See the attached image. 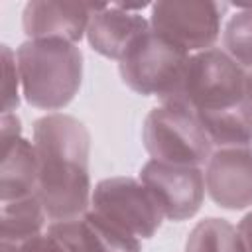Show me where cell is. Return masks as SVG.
Here are the masks:
<instances>
[{
  "label": "cell",
  "instance_id": "3",
  "mask_svg": "<svg viewBox=\"0 0 252 252\" xmlns=\"http://www.w3.org/2000/svg\"><path fill=\"white\" fill-rule=\"evenodd\" d=\"M246 69L224 49L213 47L189 55L175 91L161 100L179 104L193 112H217L236 108L244 102Z\"/></svg>",
  "mask_w": 252,
  "mask_h": 252
},
{
  "label": "cell",
  "instance_id": "16",
  "mask_svg": "<svg viewBox=\"0 0 252 252\" xmlns=\"http://www.w3.org/2000/svg\"><path fill=\"white\" fill-rule=\"evenodd\" d=\"M224 51L242 67L252 69V6H238L222 30Z\"/></svg>",
  "mask_w": 252,
  "mask_h": 252
},
{
  "label": "cell",
  "instance_id": "21",
  "mask_svg": "<svg viewBox=\"0 0 252 252\" xmlns=\"http://www.w3.org/2000/svg\"><path fill=\"white\" fill-rule=\"evenodd\" d=\"M250 118H252V116H250Z\"/></svg>",
  "mask_w": 252,
  "mask_h": 252
},
{
  "label": "cell",
  "instance_id": "6",
  "mask_svg": "<svg viewBox=\"0 0 252 252\" xmlns=\"http://www.w3.org/2000/svg\"><path fill=\"white\" fill-rule=\"evenodd\" d=\"M91 209L136 238H152L165 219L150 189L140 179L124 175L98 181Z\"/></svg>",
  "mask_w": 252,
  "mask_h": 252
},
{
  "label": "cell",
  "instance_id": "14",
  "mask_svg": "<svg viewBox=\"0 0 252 252\" xmlns=\"http://www.w3.org/2000/svg\"><path fill=\"white\" fill-rule=\"evenodd\" d=\"M197 114V112H195ZM213 148L252 146V118L244 106L197 114Z\"/></svg>",
  "mask_w": 252,
  "mask_h": 252
},
{
  "label": "cell",
  "instance_id": "2",
  "mask_svg": "<svg viewBox=\"0 0 252 252\" xmlns=\"http://www.w3.org/2000/svg\"><path fill=\"white\" fill-rule=\"evenodd\" d=\"M16 65L24 98L39 110L65 108L83 83V53L65 39H26Z\"/></svg>",
  "mask_w": 252,
  "mask_h": 252
},
{
  "label": "cell",
  "instance_id": "12",
  "mask_svg": "<svg viewBox=\"0 0 252 252\" xmlns=\"http://www.w3.org/2000/svg\"><path fill=\"white\" fill-rule=\"evenodd\" d=\"M39 161L33 142L22 132L2 134V165H0V199L2 203L37 195Z\"/></svg>",
  "mask_w": 252,
  "mask_h": 252
},
{
  "label": "cell",
  "instance_id": "11",
  "mask_svg": "<svg viewBox=\"0 0 252 252\" xmlns=\"http://www.w3.org/2000/svg\"><path fill=\"white\" fill-rule=\"evenodd\" d=\"M148 30L150 20L140 12L116 4H98L87 28V41L102 57L120 61L130 45Z\"/></svg>",
  "mask_w": 252,
  "mask_h": 252
},
{
  "label": "cell",
  "instance_id": "18",
  "mask_svg": "<svg viewBox=\"0 0 252 252\" xmlns=\"http://www.w3.org/2000/svg\"><path fill=\"white\" fill-rule=\"evenodd\" d=\"M2 75H4V83H2V114L14 112L20 104V93H18V85L20 83V73H18V65H16V53H12V49L8 45H2Z\"/></svg>",
  "mask_w": 252,
  "mask_h": 252
},
{
  "label": "cell",
  "instance_id": "20",
  "mask_svg": "<svg viewBox=\"0 0 252 252\" xmlns=\"http://www.w3.org/2000/svg\"><path fill=\"white\" fill-rule=\"evenodd\" d=\"M236 228H238V234H240V238L244 242L246 252H252V213L244 215Z\"/></svg>",
  "mask_w": 252,
  "mask_h": 252
},
{
  "label": "cell",
  "instance_id": "7",
  "mask_svg": "<svg viewBox=\"0 0 252 252\" xmlns=\"http://www.w3.org/2000/svg\"><path fill=\"white\" fill-rule=\"evenodd\" d=\"M228 4L211 0H163L152 4L150 28L181 49H213L220 37V22Z\"/></svg>",
  "mask_w": 252,
  "mask_h": 252
},
{
  "label": "cell",
  "instance_id": "9",
  "mask_svg": "<svg viewBox=\"0 0 252 252\" xmlns=\"http://www.w3.org/2000/svg\"><path fill=\"white\" fill-rule=\"evenodd\" d=\"M209 197L226 211L252 205V146L217 148L205 167Z\"/></svg>",
  "mask_w": 252,
  "mask_h": 252
},
{
  "label": "cell",
  "instance_id": "13",
  "mask_svg": "<svg viewBox=\"0 0 252 252\" xmlns=\"http://www.w3.org/2000/svg\"><path fill=\"white\" fill-rule=\"evenodd\" d=\"M47 213L37 195L2 203L0 211V242H22L41 234Z\"/></svg>",
  "mask_w": 252,
  "mask_h": 252
},
{
  "label": "cell",
  "instance_id": "15",
  "mask_svg": "<svg viewBox=\"0 0 252 252\" xmlns=\"http://www.w3.org/2000/svg\"><path fill=\"white\" fill-rule=\"evenodd\" d=\"M185 252H246V248L234 224L219 217H207L191 228Z\"/></svg>",
  "mask_w": 252,
  "mask_h": 252
},
{
  "label": "cell",
  "instance_id": "8",
  "mask_svg": "<svg viewBox=\"0 0 252 252\" xmlns=\"http://www.w3.org/2000/svg\"><path fill=\"white\" fill-rule=\"evenodd\" d=\"M140 181L150 189L167 220H187L203 205L205 173L201 167L150 159L140 169Z\"/></svg>",
  "mask_w": 252,
  "mask_h": 252
},
{
  "label": "cell",
  "instance_id": "17",
  "mask_svg": "<svg viewBox=\"0 0 252 252\" xmlns=\"http://www.w3.org/2000/svg\"><path fill=\"white\" fill-rule=\"evenodd\" d=\"M47 232L63 246L65 252H104L85 215L67 220H53Z\"/></svg>",
  "mask_w": 252,
  "mask_h": 252
},
{
  "label": "cell",
  "instance_id": "1",
  "mask_svg": "<svg viewBox=\"0 0 252 252\" xmlns=\"http://www.w3.org/2000/svg\"><path fill=\"white\" fill-rule=\"evenodd\" d=\"M33 146L39 161L37 197L51 220L81 217L91 207V134L87 126L63 112L33 122Z\"/></svg>",
  "mask_w": 252,
  "mask_h": 252
},
{
  "label": "cell",
  "instance_id": "4",
  "mask_svg": "<svg viewBox=\"0 0 252 252\" xmlns=\"http://www.w3.org/2000/svg\"><path fill=\"white\" fill-rule=\"evenodd\" d=\"M142 142L156 161L171 165H195L209 161L213 144L199 116L179 104L152 108L142 126Z\"/></svg>",
  "mask_w": 252,
  "mask_h": 252
},
{
  "label": "cell",
  "instance_id": "5",
  "mask_svg": "<svg viewBox=\"0 0 252 252\" xmlns=\"http://www.w3.org/2000/svg\"><path fill=\"white\" fill-rule=\"evenodd\" d=\"M189 53L154 32H144L118 61V71L128 89L144 96L165 100L177 87Z\"/></svg>",
  "mask_w": 252,
  "mask_h": 252
},
{
  "label": "cell",
  "instance_id": "19",
  "mask_svg": "<svg viewBox=\"0 0 252 252\" xmlns=\"http://www.w3.org/2000/svg\"><path fill=\"white\" fill-rule=\"evenodd\" d=\"M0 252H65L63 246L47 232L22 242H0Z\"/></svg>",
  "mask_w": 252,
  "mask_h": 252
},
{
  "label": "cell",
  "instance_id": "10",
  "mask_svg": "<svg viewBox=\"0 0 252 252\" xmlns=\"http://www.w3.org/2000/svg\"><path fill=\"white\" fill-rule=\"evenodd\" d=\"M98 4L81 2H43L32 0L24 6L22 28L30 39H65L77 43L87 35L91 16Z\"/></svg>",
  "mask_w": 252,
  "mask_h": 252
}]
</instances>
